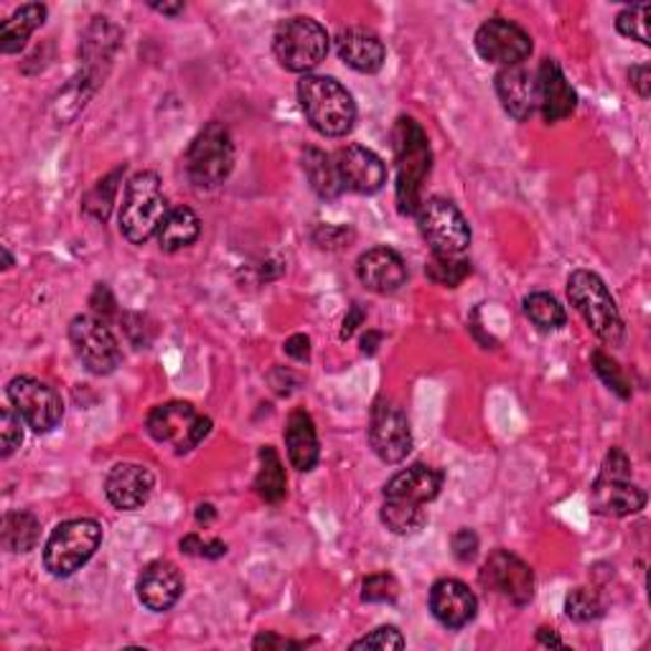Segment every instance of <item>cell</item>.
Returning <instances> with one entry per match:
<instances>
[{
	"label": "cell",
	"instance_id": "51",
	"mask_svg": "<svg viewBox=\"0 0 651 651\" xmlns=\"http://www.w3.org/2000/svg\"><path fill=\"white\" fill-rule=\"evenodd\" d=\"M3 257H6V268H11V265H13V257L8 255V250H3Z\"/></svg>",
	"mask_w": 651,
	"mask_h": 651
},
{
	"label": "cell",
	"instance_id": "4",
	"mask_svg": "<svg viewBox=\"0 0 651 651\" xmlns=\"http://www.w3.org/2000/svg\"><path fill=\"white\" fill-rule=\"evenodd\" d=\"M168 214L166 196H163L161 178L153 170H141L127 182L123 207H120V232L127 242L145 245L153 235H158Z\"/></svg>",
	"mask_w": 651,
	"mask_h": 651
},
{
	"label": "cell",
	"instance_id": "28",
	"mask_svg": "<svg viewBox=\"0 0 651 651\" xmlns=\"http://www.w3.org/2000/svg\"><path fill=\"white\" fill-rule=\"evenodd\" d=\"M303 170L311 182V188L321 199H337L344 194V184H341L337 163L331 156H326L319 148H306L303 153Z\"/></svg>",
	"mask_w": 651,
	"mask_h": 651
},
{
	"label": "cell",
	"instance_id": "33",
	"mask_svg": "<svg viewBox=\"0 0 651 651\" xmlns=\"http://www.w3.org/2000/svg\"><path fill=\"white\" fill-rule=\"evenodd\" d=\"M123 174H125V166L102 178V182L94 186L87 196H84V202H82L84 214H90V217L97 219V221H107L110 211H113V204H115L117 182L123 178Z\"/></svg>",
	"mask_w": 651,
	"mask_h": 651
},
{
	"label": "cell",
	"instance_id": "21",
	"mask_svg": "<svg viewBox=\"0 0 651 651\" xmlns=\"http://www.w3.org/2000/svg\"><path fill=\"white\" fill-rule=\"evenodd\" d=\"M156 478L141 464H117L105 478V494L120 512H135L148 504Z\"/></svg>",
	"mask_w": 651,
	"mask_h": 651
},
{
	"label": "cell",
	"instance_id": "39",
	"mask_svg": "<svg viewBox=\"0 0 651 651\" xmlns=\"http://www.w3.org/2000/svg\"><path fill=\"white\" fill-rule=\"evenodd\" d=\"M351 649H382V651H400L405 649V637L395 627H380L372 633H366L364 639H359L351 644Z\"/></svg>",
	"mask_w": 651,
	"mask_h": 651
},
{
	"label": "cell",
	"instance_id": "42",
	"mask_svg": "<svg viewBox=\"0 0 651 651\" xmlns=\"http://www.w3.org/2000/svg\"><path fill=\"white\" fill-rule=\"evenodd\" d=\"M90 303H92L94 316H100L102 321H105L107 316L115 313V298H113V293H110L107 286H97V288H94Z\"/></svg>",
	"mask_w": 651,
	"mask_h": 651
},
{
	"label": "cell",
	"instance_id": "11",
	"mask_svg": "<svg viewBox=\"0 0 651 651\" xmlns=\"http://www.w3.org/2000/svg\"><path fill=\"white\" fill-rule=\"evenodd\" d=\"M151 438L166 445H174L176 453H188L196 448L211 431V420L196 413L194 405L188 402H166L151 410L148 420H145Z\"/></svg>",
	"mask_w": 651,
	"mask_h": 651
},
{
	"label": "cell",
	"instance_id": "15",
	"mask_svg": "<svg viewBox=\"0 0 651 651\" xmlns=\"http://www.w3.org/2000/svg\"><path fill=\"white\" fill-rule=\"evenodd\" d=\"M476 51L484 62L502 66H519L533 54L529 33L507 19H488L476 31Z\"/></svg>",
	"mask_w": 651,
	"mask_h": 651
},
{
	"label": "cell",
	"instance_id": "47",
	"mask_svg": "<svg viewBox=\"0 0 651 651\" xmlns=\"http://www.w3.org/2000/svg\"><path fill=\"white\" fill-rule=\"evenodd\" d=\"M537 641L542 647H555V649H565V644H562V639L558 637V633H555L552 629H539L537 631Z\"/></svg>",
	"mask_w": 651,
	"mask_h": 651
},
{
	"label": "cell",
	"instance_id": "14",
	"mask_svg": "<svg viewBox=\"0 0 651 651\" xmlns=\"http://www.w3.org/2000/svg\"><path fill=\"white\" fill-rule=\"evenodd\" d=\"M482 586L514 606H527L535 598V572L514 552L494 550L482 568Z\"/></svg>",
	"mask_w": 651,
	"mask_h": 651
},
{
	"label": "cell",
	"instance_id": "7",
	"mask_svg": "<svg viewBox=\"0 0 651 651\" xmlns=\"http://www.w3.org/2000/svg\"><path fill=\"white\" fill-rule=\"evenodd\" d=\"M272 51H276L282 70L308 74L329 54V33L319 21L308 19V16H293L276 29Z\"/></svg>",
	"mask_w": 651,
	"mask_h": 651
},
{
	"label": "cell",
	"instance_id": "20",
	"mask_svg": "<svg viewBox=\"0 0 651 651\" xmlns=\"http://www.w3.org/2000/svg\"><path fill=\"white\" fill-rule=\"evenodd\" d=\"M537 107L542 110V117L547 123H560L568 120L578 107V94L565 80L558 62L545 59L537 70Z\"/></svg>",
	"mask_w": 651,
	"mask_h": 651
},
{
	"label": "cell",
	"instance_id": "23",
	"mask_svg": "<svg viewBox=\"0 0 651 651\" xmlns=\"http://www.w3.org/2000/svg\"><path fill=\"white\" fill-rule=\"evenodd\" d=\"M337 51L341 62L359 74H376L384 66V59H388V49H384L382 39L374 31L362 29V25L341 31L337 39Z\"/></svg>",
	"mask_w": 651,
	"mask_h": 651
},
{
	"label": "cell",
	"instance_id": "32",
	"mask_svg": "<svg viewBox=\"0 0 651 651\" xmlns=\"http://www.w3.org/2000/svg\"><path fill=\"white\" fill-rule=\"evenodd\" d=\"M425 276L431 278L435 286L456 288L471 276V262L464 260V257L431 252V260L425 265Z\"/></svg>",
	"mask_w": 651,
	"mask_h": 651
},
{
	"label": "cell",
	"instance_id": "9",
	"mask_svg": "<svg viewBox=\"0 0 651 651\" xmlns=\"http://www.w3.org/2000/svg\"><path fill=\"white\" fill-rule=\"evenodd\" d=\"M235 168L232 135L221 123H209L186 151V174L196 188H217Z\"/></svg>",
	"mask_w": 651,
	"mask_h": 651
},
{
	"label": "cell",
	"instance_id": "18",
	"mask_svg": "<svg viewBox=\"0 0 651 651\" xmlns=\"http://www.w3.org/2000/svg\"><path fill=\"white\" fill-rule=\"evenodd\" d=\"M431 613L445 629H464L478 613V601L466 582L443 578L431 588Z\"/></svg>",
	"mask_w": 651,
	"mask_h": 651
},
{
	"label": "cell",
	"instance_id": "30",
	"mask_svg": "<svg viewBox=\"0 0 651 651\" xmlns=\"http://www.w3.org/2000/svg\"><path fill=\"white\" fill-rule=\"evenodd\" d=\"M41 525L31 512H8L3 517V547L8 552H29L39 545Z\"/></svg>",
	"mask_w": 651,
	"mask_h": 651
},
{
	"label": "cell",
	"instance_id": "25",
	"mask_svg": "<svg viewBox=\"0 0 651 651\" xmlns=\"http://www.w3.org/2000/svg\"><path fill=\"white\" fill-rule=\"evenodd\" d=\"M286 448L288 458L298 471H313L319 464V435H316L313 417L306 410H293L286 425Z\"/></svg>",
	"mask_w": 651,
	"mask_h": 651
},
{
	"label": "cell",
	"instance_id": "44",
	"mask_svg": "<svg viewBox=\"0 0 651 651\" xmlns=\"http://www.w3.org/2000/svg\"><path fill=\"white\" fill-rule=\"evenodd\" d=\"M286 354L293 356L296 362H308L311 359V339L306 333H296L286 341Z\"/></svg>",
	"mask_w": 651,
	"mask_h": 651
},
{
	"label": "cell",
	"instance_id": "8",
	"mask_svg": "<svg viewBox=\"0 0 651 651\" xmlns=\"http://www.w3.org/2000/svg\"><path fill=\"white\" fill-rule=\"evenodd\" d=\"M102 542V527L94 519L62 521L49 535L44 547V565L54 578H70L92 560Z\"/></svg>",
	"mask_w": 651,
	"mask_h": 651
},
{
	"label": "cell",
	"instance_id": "6",
	"mask_svg": "<svg viewBox=\"0 0 651 651\" xmlns=\"http://www.w3.org/2000/svg\"><path fill=\"white\" fill-rule=\"evenodd\" d=\"M590 504L596 514L606 517H629L644 509V488L631 484V461L621 448H611L601 466L593 488H590Z\"/></svg>",
	"mask_w": 651,
	"mask_h": 651
},
{
	"label": "cell",
	"instance_id": "16",
	"mask_svg": "<svg viewBox=\"0 0 651 651\" xmlns=\"http://www.w3.org/2000/svg\"><path fill=\"white\" fill-rule=\"evenodd\" d=\"M370 443L384 464H400L413 451L407 415L390 400H376L370 420Z\"/></svg>",
	"mask_w": 651,
	"mask_h": 651
},
{
	"label": "cell",
	"instance_id": "49",
	"mask_svg": "<svg viewBox=\"0 0 651 651\" xmlns=\"http://www.w3.org/2000/svg\"><path fill=\"white\" fill-rule=\"evenodd\" d=\"M151 8L153 11H158V13H163V16H182L184 13V3H151Z\"/></svg>",
	"mask_w": 651,
	"mask_h": 651
},
{
	"label": "cell",
	"instance_id": "29",
	"mask_svg": "<svg viewBox=\"0 0 651 651\" xmlns=\"http://www.w3.org/2000/svg\"><path fill=\"white\" fill-rule=\"evenodd\" d=\"M255 488L268 504H278L286 499V492H288L286 468H282V461L272 445H265V448L260 451V471H257Z\"/></svg>",
	"mask_w": 651,
	"mask_h": 651
},
{
	"label": "cell",
	"instance_id": "31",
	"mask_svg": "<svg viewBox=\"0 0 651 651\" xmlns=\"http://www.w3.org/2000/svg\"><path fill=\"white\" fill-rule=\"evenodd\" d=\"M525 313L537 329L542 331H558L568 323V313L560 306V301L550 293H533L525 298Z\"/></svg>",
	"mask_w": 651,
	"mask_h": 651
},
{
	"label": "cell",
	"instance_id": "5",
	"mask_svg": "<svg viewBox=\"0 0 651 651\" xmlns=\"http://www.w3.org/2000/svg\"><path fill=\"white\" fill-rule=\"evenodd\" d=\"M568 298L590 326V331L608 347H621L627 339L623 319L616 308L613 296L608 293L606 282L590 270H576L568 278Z\"/></svg>",
	"mask_w": 651,
	"mask_h": 651
},
{
	"label": "cell",
	"instance_id": "26",
	"mask_svg": "<svg viewBox=\"0 0 651 651\" xmlns=\"http://www.w3.org/2000/svg\"><path fill=\"white\" fill-rule=\"evenodd\" d=\"M46 21V6L25 3L0 23V51L3 54H19L25 41Z\"/></svg>",
	"mask_w": 651,
	"mask_h": 651
},
{
	"label": "cell",
	"instance_id": "48",
	"mask_svg": "<svg viewBox=\"0 0 651 651\" xmlns=\"http://www.w3.org/2000/svg\"><path fill=\"white\" fill-rule=\"evenodd\" d=\"M380 341H382L380 331H366L362 337V351H364V354H374L376 344H380Z\"/></svg>",
	"mask_w": 651,
	"mask_h": 651
},
{
	"label": "cell",
	"instance_id": "12",
	"mask_svg": "<svg viewBox=\"0 0 651 651\" xmlns=\"http://www.w3.org/2000/svg\"><path fill=\"white\" fill-rule=\"evenodd\" d=\"M70 341L80 362L97 376L113 374L120 362H123V351H120L115 333L110 331L107 321H102L94 313H84L72 319Z\"/></svg>",
	"mask_w": 651,
	"mask_h": 651
},
{
	"label": "cell",
	"instance_id": "41",
	"mask_svg": "<svg viewBox=\"0 0 651 651\" xmlns=\"http://www.w3.org/2000/svg\"><path fill=\"white\" fill-rule=\"evenodd\" d=\"M451 550L456 555L458 562H471L478 555V535L474 529H458L451 537Z\"/></svg>",
	"mask_w": 651,
	"mask_h": 651
},
{
	"label": "cell",
	"instance_id": "37",
	"mask_svg": "<svg viewBox=\"0 0 651 651\" xmlns=\"http://www.w3.org/2000/svg\"><path fill=\"white\" fill-rule=\"evenodd\" d=\"M400 596V582L392 572H374L362 582V601L366 603H395Z\"/></svg>",
	"mask_w": 651,
	"mask_h": 651
},
{
	"label": "cell",
	"instance_id": "34",
	"mask_svg": "<svg viewBox=\"0 0 651 651\" xmlns=\"http://www.w3.org/2000/svg\"><path fill=\"white\" fill-rule=\"evenodd\" d=\"M649 13H651V8L647 3L623 8V11L616 16V29H619L621 37L649 46L651 44L649 41Z\"/></svg>",
	"mask_w": 651,
	"mask_h": 651
},
{
	"label": "cell",
	"instance_id": "13",
	"mask_svg": "<svg viewBox=\"0 0 651 651\" xmlns=\"http://www.w3.org/2000/svg\"><path fill=\"white\" fill-rule=\"evenodd\" d=\"M6 395L33 433H51L62 423L64 402L46 382L33 380V376H13L8 382Z\"/></svg>",
	"mask_w": 651,
	"mask_h": 651
},
{
	"label": "cell",
	"instance_id": "36",
	"mask_svg": "<svg viewBox=\"0 0 651 651\" xmlns=\"http://www.w3.org/2000/svg\"><path fill=\"white\" fill-rule=\"evenodd\" d=\"M593 370H596L598 376H601L606 388L613 390L621 400L631 397V384H629L627 374H623V370L619 366V362H616V359L603 354V351H593Z\"/></svg>",
	"mask_w": 651,
	"mask_h": 651
},
{
	"label": "cell",
	"instance_id": "10",
	"mask_svg": "<svg viewBox=\"0 0 651 651\" xmlns=\"http://www.w3.org/2000/svg\"><path fill=\"white\" fill-rule=\"evenodd\" d=\"M415 217L420 235L431 245V252L464 257L471 245V227L456 204L433 196V199L420 204Z\"/></svg>",
	"mask_w": 651,
	"mask_h": 651
},
{
	"label": "cell",
	"instance_id": "43",
	"mask_svg": "<svg viewBox=\"0 0 651 651\" xmlns=\"http://www.w3.org/2000/svg\"><path fill=\"white\" fill-rule=\"evenodd\" d=\"M252 647L255 649H265V651H272V649H303L306 644H301V641H290V639H282V637H278V633H272V631H265V633H260V637H257L255 641H252Z\"/></svg>",
	"mask_w": 651,
	"mask_h": 651
},
{
	"label": "cell",
	"instance_id": "22",
	"mask_svg": "<svg viewBox=\"0 0 651 651\" xmlns=\"http://www.w3.org/2000/svg\"><path fill=\"white\" fill-rule=\"evenodd\" d=\"M184 593V578L174 562L156 560L145 565L138 578V601L148 611H170Z\"/></svg>",
	"mask_w": 651,
	"mask_h": 651
},
{
	"label": "cell",
	"instance_id": "50",
	"mask_svg": "<svg viewBox=\"0 0 651 651\" xmlns=\"http://www.w3.org/2000/svg\"><path fill=\"white\" fill-rule=\"evenodd\" d=\"M211 519H214V507L211 504H202L199 512H196V521H204V525H207V521Z\"/></svg>",
	"mask_w": 651,
	"mask_h": 651
},
{
	"label": "cell",
	"instance_id": "3",
	"mask_svg": "<svg viewBox=\"0 0 651 651\" xmlns=\"http://www.w3.org/2000/svg\"><path fill=\"white\" fill-rule=\"evenodd\" d=\"M298 102L313 131L326 138H344L356 123L354 97L333 76L306 74L298 82Z\"/></svg>",
	"mask_w": 651,
	"mask_h": 651
},
{
	"label": "cell",
	"instance_id": "1",
	"mask_svg": "<svg viewBox=\"0 0 651 651\" xmlns=\"http://www.w3.org/2000/svg\"><path fill=\"white\" fill-rule=\"evenodd\" d=\"M441 486L443 474L433 466L415 464L400 471L384 486L382 525L402 537L417 535L427 521L425 507L441 494Z\"/></svg>",
	"mask_w": 651,
	"mask_h": 651
},
{
	"label": "cell",
	"instance_id": "46",
	"mask_svg": "<svg viewBox=\"0 0 651 651\" xmlns=\"http://www.w3.org/2000/svg\"><path fill=\"white\" fill-rule=\"evenodd\" d=\"M366 321V313H364V308L359 306V303H354L349 308V313H347V319H344V326H341V339H351L354 337V331L359 329V326H362Z\"/></svg>",
	"mask_w": 651,
	"mask_h": 651
},
{
	"label": "cell",
	"instance_id": "24",
	"mask_svg": "<svg viewBox=\"0 0 651 651\" xmlns=\"http://www.w3.org/2000/svg\"><path fill=\"white\" fill-rule=\"evenodd\" d=\"M496 94H499L502 107L507 113L525 123L535 115L537 110V76L527 72L525 66H504V70L496 74Z\"/></svg>",
	"mask_w": 651,
	"mask_h": 651
},
{
	"label": "cell",
	"instance_id": "17",
	"mask_svg": "<svg viewBox=\"0 0 651 651\" xmlns=\"http://www.w3.org/2000/svg\"><path fill=\"white\" fill-rule=\"evenodd\" d=\"M333 163H337L344 192L349 188L354 194L372 196L382 192V186L388 184V166H384V161L374 151L364 148V145L339 148L337 156H333Z\"/></svg>",
	"mask_w": 651,
	"mask_h": 651
},
{
	"label": "cell",
	"instance_id": "40",
	"mask_svg": "<svg viewBox=\"0 0 651 651\" xmlns=\"http://www.w3.org/2000/svg\"><path fill=\"white\" fill-rule=\"evenodd\" d=\"M182 550L186 555H199V558L217 560L227 552V545L221 542V539H209V542H204L199 535H188L182 539Z\"/></svg>",
	"mask_w": 651,
	"mask_h": 651
},
{
	"label": "cell",
	"instance_id": "35",
	"mask_svg": "<svg viewBox=\"0 0 651 651\" xmlns=\"http://www.w3.org/2000/svg\"><path fill=\"white\" fill-rule=\"evenodd\" d=\"M565 613H568V619L578 623L596 621L603 613V603L590 588H576L565 598Z\"/></svg>",
	"mask_w": 651,
	"mask_h": 651
},
{
	"label": "cell",
	"instance_id": "27",
	"mask_svg": "<svg viewBox=\"0 0 651 651\" xmlns=\"http://www.w3.org/2000/svg\"><path fill=\"white\" fill-rule=\"evenodd\" d=\"M202 235V219L196 217L194 209L188 207H176L168 209L166 219L158 229V245L161 250L166 252H176L184 250V247L194 245L196 239Z\"/></svg>",
	"mask_w": 651,
	"mask_h": 651
},
{
	"label": "cell",
	"instance_id": "19",
	"mask_svg": "<svg viewBox=\"0 0 651 651\" xmlns=\"http://www.w3.org/2000/svg\"><path fill=\"white\" fill-rule=\"evenodd\" d=\"M356 276L372 293L392 296L407 282V265L390 247H372L356 260Z\"/></svg>",
	"mask_w": 651,
	"mask_h": 651
},
{
	"label": "cell",
	"instance_id": "38",
	"mask_svg": "<svg viewBox=\"0 0 651 651\" xmlns=\"http://www.w3.org/2000/svg\"><path fill=\"white\" fill-rule=\"evenodd\" d=\"M0 441H3V451H0V456L3 458L13 456V453L21 448L23 443L21 415L13 413V407L0 410Z\"/></svg>",
	"mask_w": 651,
	"mask_h": 651
},
{
	"label": "cell",
	"instance_id": "45",
	"mask_svg": "<svg viewBox=\"0 0 651 651\" xmlns=\"http://www.w3.org/2000/svg\"><path fill=\"white\" fill-rule=\"evenodd\" d=\"M629 80H631V87L637 90L641 97H649L651 94V66L649 64H639V66H631L629 72Z\"/></svg>",
	"mask_w": 651,
	"mask_h": 651
},
{
	"label": "cell",
	"instance_id": "2",
	"mask_svg": "<svg viewBox=\"0 0 651 651\" xmlns=\"http://www.w3.org/2000/svg\"><path fill=\"white\" fill-rule=\"evenodd\" d=\"M392 151L397 166V209L402 217H415L423 204V186L433 168L431 141L415 117H397L392 127Z\"/></svg>",
	"mask_w": 651,
	"mask_h": 651
}]
</instances>
